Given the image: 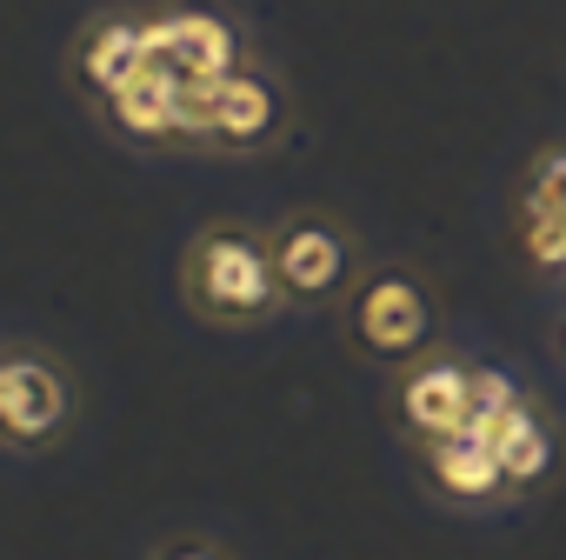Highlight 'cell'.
<instances>
[{"label": "cell", "instance_id": "obj_1", "mask_svg": "<svg viewBox=\"0 0 566 560\" xmlns=\"http://www.w3.org/2000/svg\"><path fill=\"white\" fill-rule=\"evenodd\" d=\"M180 301L207 328H260L294 308L273 267V234L253 220H207L180 247Z\"/></svg>", "mask_w": 566, "mask_h": 560}, {"label": "cell", "instance_id": "obj_2", "mask_svg": "<svg viewBox=\"0 0 566 560\" xmlns=\"http://www.w3.org/2000/svg\"><path fill=\"white\" fill-rule=\"evenodd\" d=\"M280 134H287V87L266 74L260 54H247L220 81H180V147L260 154Z\"/></svg>", "mask_w": 566, "mask_h": 560}, {"label": "cell", "instance_id": "obj_3", "mask_svg": "<svg viewBox=\"0 0 566 560\" xmlns=\"http://www.w3.org/2000/svg\"><path fill=\"white\" fill-rule=\"evenodd\" d=\"M340 321H347V341L354 354L380 361V367H407L433 348V288L413 273V267H367L360 273V288L340 301Z\"/></svg>", "mask_w": 566, "mask_h": 560}, {"label": "cell", "instance_id": "obj_4", "mask_svg": "<svg viewBox=\"0 0 566 560\" xmlns=\"http://www.w3.org/2000/svg\"><path fill=\"white\" fill-rule=\"evenodd\" d=\"M273 267H280V288H287L294 308H327V301H347L367 273V253H360V234L327 214V207H301L287 220H273Z\"/></svg>", "mask_w": 566, "mask_h": 560}, {"label": "cell", "instance_id": "obj_5", "mask_svg": "<svg viewBox=\"0 0 566 560\" xmlns=\"http://www.w3.org/2000/svg\"><path fill=\"white\" fill-rule=\"evenodd\" d=\"M74 421V381L61 361L21 348L0 354V440L8 447H48Z\"/></svg>", "mask_w": 566, "mask_h": 560}, {"label": "cell", "instance_id": "obj_6", "mask_svg": "<svg viewBox=\"0 0 566 560\" xmlns=\"http://www.w3.org/2000/svg\"><path fill=\"white\" fill-rule=\"evenodd\" d=\"M394 421L413 447L440 440V434H460L473 421V367L460 354H420L394 374Z\"/></svg>", "mask_w": 566, "mask_h": 560}, {"label": "cell", "instance_id": "obj_7", "mask_svg": "<svg viewBox=\"0 0 566 560\" xmlns=\"http://www.w3.org/2000/svg\"><path fill=\"white\" fill-rule=\"evenodd\" d=\"M420 460H427V480H433V494H440L447 507H493V500H513V487H506V467H500L493 440H486V434H473V427L427 440V447H420Z\"/></svg>", "mask_w": 566, "mask_h": 560}, {"label": "cell", "instance_id": "obj_8", "mask_svg": "<svg viewBox=\"0 0 566 560\" xmlns=\"http://www.w3.org/2000/svg\"><path fill=\"white\" fill-rule=\"evenodd\" d=\"M67 68H74V81H81V94L101 107L114 87H127V81L147 68V28H140V21H127V14H101V21H87V28H81V41H74Z\"/></svg>", "mask_w": 566, "mask_h": 560}, {"label": "cell", "instance_id": "obj_9", "mask_svg": "<svg viewBox=\"0 0 566 560\" xmlns=\"http://www.w3.org/2000/svg\"><path fill=\"white\" fill-rule=\"evenodd\" d=\"M467 427L493 440V454H500V467H506V487H513V494H533V487L553 474V460H559V440H553V427H546V421H539L526 401H520V407H506L500 421L473 414Z\"/></svg>", "mask_w": 566, "mask_h": 560}, {"label": "cell", "instance_id": "obj_10", "mask_svg": "<svg viewBox=\"0 0 566 560\" xmlns=\"http://www.w3.org/2000/svg\"><path fill=\"white\" fill-rule=\"evenodd\" d=\"M506 407H520V394H513V381H506V374H486V367H473V414H486V421H500Z\"/></svg>", "mask_w": 566, "mask_h": 560}, {"label": "cell", "instance_id": "obj_11", "mask_svg": "<svg viewBox=\"0 0 566 560\" xmlns=\"http://www.w3.org/2000/svg\"><path fill=\"white\" fill-rule=\"evenodd\" d=\"M147 560H233L220 540H207V533H174V540H160Z\"/></svg>", "mask_w": 566, "mask_h": 560}, {"label": "cell", "instance_id": "obj_12", "mask_svg": "<svg viewBox=\"0 0 566 560\" xmlns=\"http://www.w3.org/2000/svg\"><path fill=\"white\" fill-rule=\"evenodd\" d=\"M559 341H566V334H559Z\"/></svg>", "mask_w": 566, "mask_h": 560}]
</instances>
